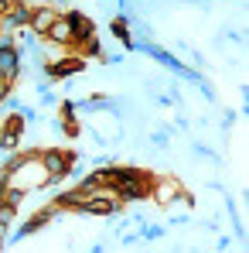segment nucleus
I'll return each mask as SVG.
<instances>
[{
    "mask_svg": "<svg viewBox=\"0 0 249 253\" xmlns=\"http://www.w3.org/2000/svg\"><path fill=\"white\" fill-rule=\"evenodd\" d=\"M62 17V10L55 7V3H41V7H31V17H28V28L38 35V38H44L48 35V28L55 24Z\"/></svg>",
    "mask_w": 249,
    "mask_h": 253,
    "instance_id": "f03ea898",
    "label": "nucleus"
},
{
    "mask_svg": "<svg viewBox=\"0 0 249 253\" xmlns=\"http://www.w3.org/2000/svg\"><path fill=\"white\" fill-rule=\"evenodd\" d=\"M0 38H3V28H0Z\"/></svg>",
    "mask_w": 249,
    "mask_h": 253,
    "instance_id": "9b49d317",
    "label": "nucleus"
},
{
    "mask_svg": "<svg viewBox=\"0 0 249 253\" xmlns=\"http://www.w3.org/2000/svg\"><path fill=\"white\" fill-rule=\"evenodd\" d=\"M137 233H140L143 243H161V240L167 236V226H161V222H147V226H140Z\"/></svg>",
    "mask_w": 249,
    "mask_h": 253,
    "instance_id": "39448f33",
    "label": "nucleus"
},
{
    "mask_svg": "<svg viewBox=\"0 0 249 253\" xmlns=\"http://www.w3.org/2000/svg\"><path fill=\"white\" fill-rule=\"evenodd\" d=\"M38 161H41V168L48 171L51 178H65V168H69V161H65V151H62V147H41Z\"/></svg>",
    "mask_w": 249,
    "mask_h": 253,
    "instance_id": "7ed1b4c3",
    "label": "nucleus"
},
{
    "mask_svg": "<svg viewBox=\"0 0 249 253\" xmlns=\"http://www.w3.org/2000/svg\"><path fill=\"white\" fill-rule=\"evenodd\" d=\"M7 229H10V226H3V222H0V240H7Z\"/></svg>",
    "mask_w": 249,
    "mask_h": 253,
    "instance_id": "0eeeda50",
    "label": "nucleus"
},
{
    "mask_svg": "<svg viewBox=\"0 0 249 253\" xmlns=\"http://www.w3.org/2000/svg\"><path fill=\"white\" fill-rule=\"evenodd\" d=\"M0 206H3V202H0Z\"/></svg>",
    "mask_w": 249,
    "mask_h": 253,
    "instance_id": "f8f14e48",
    "label": "nucleus"
},
{
    "mask_svg": "<svg viewBox=\"0 0 249 253\" xmlns=\"http://www.w3.org/2000/svg\"><path fill=\"white\" fill-rule=\"evenodd\" d=\"M51 3H65V0H51Z\"/></svg>",
    "mask_w": 249,
    "mask_h": 253,
    "instance_id": "9d476101",
    "label": "nucleus"
},
{
    "mask_svg": "<svg viewBox=\"0 0 249 253\" xmlns=\"http://www.w3.org/2000/svg\"><path fill=\"white\" fill-rule=\"evenodd\" d=\"M229 243H232L229 236H222V240H215V253H225V250H229Z\"/></svg>",
    "mask_w": 249,
    "mask_h": 253,
    "instance_id": "423d86ee",
    "label": "nucleus"
},
{
    "mask_svg": "<svg viewBox=\"0 0 249 253\" xmlns=\"http://www.w3.org/2000/svg\"><path fill=\"white\" fill-rule=\"evenodd\" d=\"M44 42H55V44H72V24H69L65 17H58V21H55V24L48 28Z\"/></svg>",
    "mask_w": 249,
    "mask_h": 253,
    "instance_id": "20e7f679",
    "label": "nucleus"
},
{
    "mask_svg": "<svg viewBox=\"0 0 249 253\" xmlns=\"http://www.w3.org/2000/svg\"><path fill=\"white\" fill-rule=\"evenodd\" d=\"M184 192V185H181V178L178 174H157L154 171V181H150V192H147V202H154L157 209H164L167 202H174L178 195Z\"/></svg>",
    "mask_w": 249,
    "mask_h": 253,
    "instance_id": "f257e3e1",
    "label": "nucleus"
},
{
    "mask_svg": "<svg viewBox=\"0 0 249 253\" xmlns=\"http://www.w3.org/2000/svg\"><path fill=\"white\" fill-rule=\"evenodd\" d=\"M3 250H7V247H3V240H0V253H3Z\"/></svg>",
    "mask_w": 249,
    "mask_h": 253,
    "instance_id": "1a4fd4ad",
    "label": "nucleus"
},
{
    "mask_svg": "<svg viewBox=\"0 0 249 253\" xmlns=\"http://www.w3.org/2000/svg\"><path fill=\"white\" fill-rule=\"evenodd\" d=\"M167 253H184V247H181V243H178V247H171V250Z\"/></svg>",
    "mask_w": 249,
    "mask_h": 253,
    "instance_id": "6e6552de",
    "label": "nucleus"
}]
</instances>
